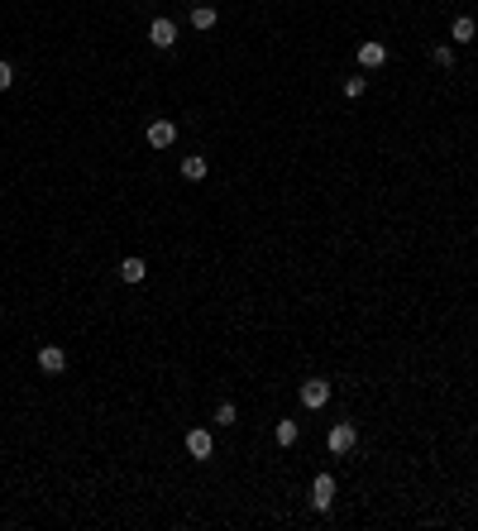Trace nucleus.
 I'll use <instances>...</instances> for the list:
<instances>
[{
  "mask_svg": "<svg viewBox=\"0 0 478 531\" xmlns=\"http://www.w3.org/2000/svg\"><path fill=\"white\" fill-rule=\"evenodd\" d=\"M187 450H191V459H211L216 455V441H211V431H187Z\"/></svg>",
  "mask_w": 478,
  "mask_h": 531,
  "instance_id": "obj_5",
  "label": "nucleus"
},
{
  "mask_svg": "<svg viewBox=\"0 0 478 531\" xmlns=\"http://www.w3.org/2000/svg\"><path fill=\"white\" fill-rule=\"evenodd\" d=\"M297 398H302V407H311V411L325 407V402H330V383H325V378H306Z\"/></svg>",
  "mask_w": 478,
  "mask_h": 531,
  "instance_id": "obj_1",
  "label": "nucleus"
},
{
  "mask_svg": "<svg viewBox=\"0 0 478 531\" xmlns=\"http://www.w3.org/2000/svg\"><path fill=\"white\" fill-rule=\"evenodd\" d=\"M330 503H335V479H330V474H316V484H311V507L325 512Z\"/></svg>",
  "mask_w": 478,
  "mask_h": 531,
  "instance_id": "obj_2",
  "label": "nucleus"
},
{
  "mask_svg": "<svg viewBox=\"0 0 478 531\" xmlns=\"http://www.w3.org/2000/svg\"><path fill=\"white\" fill-rule=\"evenodd\" d=\"M216 5H196V10H191V24H196V29H201V34H206V29H216Z\"/></svg>",
  "mask_w": 478,
  "mask_h": 531,
  "instance_id": "obj_9",
  "label": "nucleus"
},
{
  "mask_svg": "<svg viewBox=\"0 0 478 531\" xmlns=\"http://www.w3.org/2000/svg\"><path fill=\"white\" fill-rule=\"evenodd\" d=\"M354 441H359V431H354L349 421H340V426L330 431V441H325V446H330V455H349V450H354Z\"/></svg>",
  "mask_w": 478,
  "mask_h": 531,
  "instance_id": "obj_4",
  "label": "nucleus"
},
{
  "mask_svg": "<svg viewBox=\"0 0 478 531\" xmlns=\"http://www.w3.org/2000/svg\"><path fill=\"white\" fill-rule=\"evenodd\" d=\"M364 86H368L364 77H345V96H349V101H354V96H364Z\"/></svg>",
  "mask_w": 478,
  "mask_h": 531,
  "instance_id": "obj_16",
  "label": "nucleus"
},
{
  "mask_svg": "<svg viewBox=\"0 0 478 531\" xmlns=\"http://www.w3.org/2000/svg\"><path fill=\"white\" fill-rule=\"evenodd\" d=\"M144 273H148L144 259H125V263H120V278H125V283H144Z\"/></svg>",
  "mask_w": 478,
  "mask_h": 531,
  "instance_id": "obj_11",
  "label": "nucleus"
},
{
  "mask_svg": "<svg viewBox=\"0 0 478 531\" xmlns=\"http://www.w3.org/2000/svg\"><path fill=\"white\" fill-rule=\"evenodd\" d=\"M39 368H44V373H62V368H67V350H62V345H44V350H39Z\"/></svg>",
  "mask_w": 478,
  "mask_h": 531,
  "instance_id": "obj_7",
  "label": "nucleus"
},
{
  "mask_svg": "<svg viewBox=\"0 0 478 531\" xmlns=\"http://www.w3.org/2000/svg\"><path fill=\"white\" fill-rule=\"evenodd\" d=\"M10 82H15V67H10V63H0V91H5Z\"/></svg>",
  "mask_w": 478,
  "mask_h": 531,
  "instance_id": "obj_17",
  "label": "nucleus"
},
{
  "mask_svg": "<svg viewBox=\"0 0 478 531\" xmlns=\"http://www.w3.org/2000/svg\"><path fill=\"white\" fill-rule=\"evenodd\" d=\"M182 177H187V182H201V177H206V158H201V154L182 158Z\"/></svg>",
  "mask_w": 478,
  "mask_h": 531,
  "instance_id": "obj_10",
  "label": "nucleus"
},
{
  "mask_svg": "<svg viewBox=\"0 0 478 531\" xmlns=\"http://www.w3.org/2000/svg\"><path fill=\"white\" fill-rule=\"evenodd\" d=\"M148 43H153V48H173L177 43V24L173 19H153V24H148Z\"/></svg>",
  "mask_w": 478,
  "mask_h": 531,
  "instance_id": "obj_6",
  "label": "nucleus"
},
{
  "mask_svg": "<svg viewBox=\"0 0 478 531\" xmlns=\"http://www.w3.org/2000/svg\"><path fill=\"white\" fill-rule=\"evenodd\" d=\"M144 139H148V149H173V139H177V124H173V120H153Z\"/></svg>",
  "mask_w": 478,
  "mask_h": 531,
  "instance_id": "obj_3",
  "label": "nucleus"
},
{
  "mask_svg": "<svg viewBox=\"0 0 478 531\" xmlns=\"http://www.w3.org/2000/svg\"><path fill=\"white\" fill-rule=\"evenodd\" d=\"M297 421H278V446H297Z\"/></svg>",
  "mask_w": 478,
  "mask_h": 531,
  "instance_id": "obj_13",
  "label": "nucleus"
},
{
  "mask_svg": "<svg viewBox=\"0 0 478 531\" xmlns=\"http://www.w3.org/2000/svg\"><path fill=\"white\" fill-rule=\"evenodd\" d=\"M216 421H220V426H234V402H220V407H216Z\"/></svg>",
  "mask_w": 478,
  "mask_h": 531,
  "instance_id": "obj_15",
  "label": "nucleus"
},
{
  "mask_svg": "<svg viewBox=\"0 0 478 531\" xmlns=\"http://www.w3.org/2000/svg\"><path fill=\"white\" fill-rule=\"evenodd\" d=\"M383 63H388L383 43H359V67H383Z\"/></svg>",
  "mask_w": 478,
  "mask_h": 531,
  "instance_id": "obj_8",
  "label": "nucleus"
},
{
  "mask_svg": "<svg viewBox=\"0 0 478 531\" xmlns=\"http://www.w3.org/2000/svg\"><path fill=\"white\" fill-rule=\"evenodd\" d=\"M431 58H435V67H454V48H445V43H440V48H435Z\"/></svg>",
  "mask_w": 478,
  "mask_h": 531,
  "instance_id": "obj_14",
  "label": "nucleus"
},
{
  "mask_svg": "<svg viewBox=\"0 0 478 531\" xmlns=\"http://www.w3.org/2000/svg\"><path fill=\"white\" fill-rule=\"evenodd\" d=\"M450 39H454V43H469V39H474V19H469V15H459V19H454V29H450Z\"/></svg>",
  "mask_w": 478,
  "mask_h": 531,
  "instance_id": "obj_12",
  "label": "nucleus"
}]
</instances>
